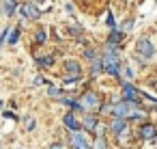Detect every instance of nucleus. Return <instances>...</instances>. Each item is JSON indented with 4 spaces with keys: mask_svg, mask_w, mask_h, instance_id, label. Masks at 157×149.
<instances>
[{
    "mask_svg": "<svg viewBox=\"0 0 157 149\" xmlns=\"http://www.w3.org/2000/svg\"><path fill=\"white\" fill-rule=\"evenodd\" d=\"M101 65H103V69H105L108 74H112V76H118V74H121V61H118V54L114 52V48H110V50L101 56Z\"/></svg>",
    "mask_w": 157,
    "mask_h": 149,
    "instance_id": "obj_1",
    "label": "nucleus"
},
{
    "mask_svg": "<svg viewBox=\"0 0 157 149\" xmlns=\"http://www.w3.org/2000/svg\"><path fill=\"white\" fill-rule=\"evenodd\" d=\"M136 52H138L142 58H146V61H148V58H153V56H155V46H153V41H151V39H146V37H144V39H138V43H136Z\"/></svg>",
    "mask_w": 157,
    "mask_h": 149,
    "instance_id": "obj_2",
    "label": "nucleus"
},
{
    "mask_svg": "<svg viewBox=\"0 0 157 149\" xmlns=\"http://www.w3.org/2000/svg\"><path fill=\"white\" fill-rule=\"evenodd\" d=\"M80 104H82V110H97V108L101 106V99H99V95H97L95 91H86V93L82 95Z\"/></svg>",
    "mask_w": 157,
    "mask_h": 149,
    "instance_id": "obj_3",
    "label": "nucleus"
},
{
    "mask_svg": "<svg viewBox=\"0 0 157 149\" xmlns=\"http://www.w3.org/2000/svg\"><path fill=\"white\" fill-rule=\"evenodd\" d=\"M65 69H67V76H65V82H75L82 74V65L78 61H65Z\"/></svg>",
    "mask_w": 157,
    "mask_h": 149,
    "instance_id": "obj_4",
    "label": "nucleus"
},
{
    "mask_svg": "<svg viewBox=\"0 0 157 149\" xmlns=\"http://www.w3.org/2000/svg\"><path fill=\"white\" fill-rule=\"evenodd\" d=\"M71 145H73V149H88V138H86V134L73 132V134H71Z\"/></svg>",
    "mask_w": 157,
    "mask_h": 149,
    "instance_id": "obj_5",
    "label": "nucleus"
},
{
    "mask_svg": "<svg viewBox=\"0 0 157 149\" xmlns=\"http://www.w3.org/2000/svg\"><path fill=\"white\" fill-rule=\"evenodd\" d=\"M22 15L24 18H28V20H37V18H41V11L33 5V2H26V5H22Z\"/></svg>",
    "mask_w": 157,
    "mask_h": 149,
    "instance_id": "obj_6",
    "label": "nucleus"
},
{
    "mask_svg": "<svg viewBox=\"0 0 157 149\" xmlns=\"http://www.w3.org/2000/svg\"><path fill=\"white\" fill-rule=\"evenodd\" d=\"M123 95H125V102L140 104V93L136 91V87H131V84H125V87H123Z\"/></svg>",
    "mask_w": 157,
    "mask_h": 149,
    "instance_id": "obj_7",
    "label": "nucleus"
},
{
    "mask_svg": "<svg viewBox=\"0 0 157 149\" xmlns=\"http://www.w3.org/2000/svg\"><path fill=\"white\" fill-rule=\"evenodd\" d=\"M140 136H142L144 140H153V138H157V127H155L153 123H144V125L140 127Z\"/></svg>",
    "mask_w": 157,
    "mask_h": 149,
    "instance_id": "obj_8",
    "label": "nucleus"
},
{
    "mask_svg": "<svg viewBox=\"0 0 157 149\" xmlns=\"http://www.w3.org/2000/svg\"><path fill=\"white\" fill-rule=\"evenodd\" d=\"M63 123H65V127H69V130H73V132H80V121L75 119V115H65V119H63Z\"/></svg>",
    "mask_w": 157,
    "mask_h": 149,
    "instance_id": "obj_9",
    "label": "nucleus"
},
{
    "mask_svg": "<svg viewBox=\"0 0 157 149\" xmlns=\"http://www.w3.org/2000/svg\"><path fill=\"white\" fill-rule=\"evenodd\" d=\"M110 127H112V132H114V134H123V132L127 130V121H125V119H114Z\"/></svg>",
    "mask_w": 157,
    "mask_h": 149,
    "instance_id": "obj_10",
    "label": "nucleus"
},
{
    "mask_svg": "<svg viewBox=\"0 0 157 149\" xmlns=\"http://www.w3.org/2000/svg\"><path fill=\"white\" fill-rule=\"evenodd\" d=\"M123 37H125V35H123V30H114V33L110 35V39H108V41H110V48H114L116 43H121V41H123Z\"/></svg>",
    "mask_w": 157,
    "mask_h": 149,
    "instance_id": "obj_11",
    "label": "nucleus"
},
{
    "mask_svg": "<svg viewBox=\"0 0 157 149\" xmlns=\"http://www.w3.org/2000/svg\"><path fill=\"white\" fill-rule=\"evenodd\" d=\"M84 127H86V130H97V117H95V115L84 117Z\"/></svg>",
    "mask_w": 157,
    "mask_h": 149,
    "instance_id": "obj_12",
    "label": "nucleus"
},
{
    "mask_svg": "<svg viewBox=\"0 0 157 149\" xmlns=\"http://www.w3.org/2000/svg\"><path fill=\"white\" fill-rule=\"evenodd\" d=\"M17 39H20V28H11V33H9V43L15 46Z\"/></svg>",
    "mask_w": 157,
    "mask_h": 149,
    "instance_id": "obj_13",
    "label": "nucleus"
},
{
    "mask_svg": "<svg viewBox=\"0 0 157 149\" xmlns=\"http://www.w3.org/2000/svg\"><path fill=\"white\" fill-rule=\"evenodd\" d=\"M15 9H17V2H15V0H9V2H7V7H5V13H7V15H11Z\"/></svg>",
    "mask_w": 157,
    "mask_h": 149,
    "instance_id": "obj_14",
    "label": "nucleus"
},
{
    "mask_svg": "<svg viewBox=\"0 0 157 149\" xmlns=\"http://www.w3.org/2000/svg\"><path fill=\"white\" fill-rule=\"evenodd\" d=\"M48 95H50V97H60V89L54 87V84H50V87H48Z\"/></svg>",
    "mask_w": 157,
    "mask_h": 149,
    "instance_id": "obj_15",
    "label": "nucleus"
},
{
    "mask_svg": "<svg viewBox=\"0 0 157 149\" xmlns=\"http://www.w3.org/2000/svg\"><path fill=\"white\" fill-rule=\"evenodd\" d=\"M37 63L39 65H52L54 63V56H41V58H37Z\"/></svg>",
    "mask_w": 157,
    "mask_h": 149,
    "instance_id": "obj_16",
    "label": "nucleus"
},
{
    "mask_svg": "<svg viewBox=\"0 0 157 149\" xmlns=\"http://www.w3.org/2000/svg\"><path fill=\"white\" fill-rule=\"evenodd\" d=\"M24 121H26V130H35V125H37V123H35V119H33V117H26Z\"/></svg>",
    "mask_w": 157,
    "mask_h": 149,
    "instance_id": "obj_17",
    "label": "nucleus"
},
{
    "mask_svg": "<svg viewBox=\"0 0 157 149\" xmlns=\"http://www.w3.org/2000/svg\"><path fill=\"white\" fill-rule=\"evenodd\" d=\"M86 56H88L90 61H99V58H97V52H95V50H86Z\"/></svg>",
    "mask_w": 157,
    "mask_h": 149,
    "instance_id": "obj_18",
    "label": "nucleus"
},
{
    "mask_svg": "<svg viewBox=\"0 0 157 149\" xmlns=\"http://www.w3.org/2000/svg\"><path fill=\"white\" fill-rule=\"evenodd\" d=\"M37 41H39V43L45 41V30H39V33H37Z\"/></svg>",
    "mask_w": 157,
    "mask_h": 149,
    "instance_id": "obj_19",
    "label": "nucleus"
},
{
    "mask_svg": "<svg viewBox=\"0 0 157 149\" xmlns=\"http://www.w3.org/2000/svg\"><path fill=\"white\" fill-rule=\"evenodd\" d=\"M95 149H108V147H105V140H103V138H99V140H97V145H95Z\"/></svg>",
    "mask_w": 157,
    "mask_h": 149,
    "instance_id": "obj_20",
    "label": "nucleus"
},
{
    "mask_svg": "<svg viewBox=\"0 0 157 149\" xmlns=\"http://www.w3.org/2000/svg\"><path fill=\"white\" fill-rule=\"evenodd\" d=\"M50 149H65V147H63L60 143H52V145H50Z\"/></svg>",
    "mask_w": 157,
    "mask_h": 149,
    "instance_id": "obj_21",
    "label": "nucleus"
},
{
    "mask_svg": "<svg viewBox=\"0 0 157 149\" xmlns=\"http://www.w3.org/2000/svg\"><path fill=\"white\" fill-rule=\"evenodd\" d=\"M125 74H127V78H133V76H136V71H133V69H131V67H129V69H127V71H125Z\"/></svg>",
    "mask_w": 157,
    "mask_h": 149,
    "instance_id": "obj_22",
    "label": "nucleus"
},
{
    "mask_svg": "<svg viewBox=\"0 0 157 149\" xmlns=\"http://www.w3.org/2000/svg\"><path fill=\"white\" fill-rule=\"evenodd\" d=\"M0 110H2V102H0Z\"/></svg>",
    "mask_w": 157,
    "mask_h": 149,
    "instance_id": "obj_23",
    "label": "nucleus"
},
{
    "mask_svg": "<svg viewBox=\"0 0 157 149\" xmlns=\"http://www.w3.org/2000/svg\"><path fill=\"white\" fill-rule=\"evenodd\" d=\"M155 147H157V138H155Z\"/></svg>",
    "mask_w": 157,
    "mask_h": 149,
    "instance_id": "obj_24",
    "label": "nucleus"
}]
</instances>
